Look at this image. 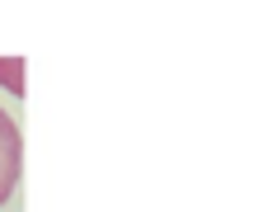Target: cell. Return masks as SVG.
I'll return each instance as SVG.
<instances>
[{
	"label": "cell",
	"instance_id": "6da1fadb",
	"mask_svg": "<svg viewBox=\"0 0 254 212\" xmlns=\"http://www.w3.org/2000/svg\"><path fill=\"white\" fill-rule=\"evenodd\" d=\"M19 175H24V137H19V123L0 109V208L9 203Z\"/></svg>",
	"mask_w": 254,
	"mask_h": 212
},
{
	"label": "cell",
	"instance_id": "7a4b0ae2",
	"mask_svg": "<svg viewBox=\"0 0 254 212\" xmlns=\"http://www.w3.org/2000/svg\"><path fill=\"white\" fill-rule=\"evenodd\" d=\"M0 80H5V90L24 94V62H5L0 57Z\"/></svg>",
	"mask_w": 254,
	"mask_h": 212
}]
</instances>
